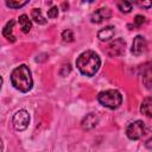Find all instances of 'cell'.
<instances>
[{
    "label": "cell",
    "mask_w": 152,
    "mask_h": 152,
    "mask_svg": "<svg viewBox=\"0 0 152 152\" xmlns=\"http://www.w3.org/2000/svg\"><path fill=\"white\" fill-rule=\"evenodd\" d=\"M101 59L99 55L91 50H87L82 52L76 59V66L81 71V74L86 76H94L100 69Z\"/></svg>",
    "instance_id": "6da1fadb"
},
{
    "label": "cell",
    "mask_w": 152,
    "mask_h": 152,
    "mask_svg": "<svg viewBox=\"0 0 152 152\" xmlns=\"http://www.w3.org/2000/svg\"><path fill=\"white\" fill-rule=\"evenodd\" d=\"M11 82L12 86L21 93H27L28 90H31L33 81L28 66L25 64L17 66L11 74Z\"/></svg>",
    "instance_id": "7a4b0ae2"
},
{
    "label": "cell",
    "mask_w": 152,
    "mask_h": 152,
    "mask_svg": "<svg viewBox=\"0 0 152 152\" xmlns=\"http://www.w3.org/2000/svg\"><path fill=\"white\" fill-rule=\"evenodd\" d=\"M97 100L103 107H107L109 109H116L118 107H120L122 102V96L118 90L108 89V90L101 91L97 95Z\"/></svg>",
    "instance_id": "3957f363"
},
{
    "label": "cell",
    "mask_w": 152,
    "mask_h": 152,
    "mask_svg": "<svg viewBox=\"0 0 152 152\" xmlns=\"http://www.w3.org/2000/svg\"><path fill=\"white\" fill-rule=\"evenodd\" d=\"M145 132H146V127L141 120H137L134 122H131L126 128V135L131 140H138V139L142 138Z\"/></svg>",
    "instance_id": "277c9868"
},
{
    "label": "cell",
    "mask_w": 152,
    "mask_h": 152,
    "mask_svg": "<svg viewBox=\"0 0 152 152\" xmlns=\"http://www.w3.org/2000/svg\"><path fill=\"white\" fill-rule=\"evenodd\" d=\"M28 122H30V115L25 109H20L13 115L12 124H13V127L17 131L26 129L27 126H28Z\"/></svg>",
    "instance_id": "5b68a950"
},
{
    "label": "cell",
    "mask_w": 152,
    "mask_h": 152,
    "mask_svg": "<svg viewBox=\"0 0 152 152\" xmlns=\"http://www.w3.org/2000/svg\"><path fill=\"white\" fill-rule=\"evenodd\" d=\"M125 40L122 38H116L115 40H113L108 48H107V53L110 56V57H116V56H120L121 53H124L125 51Z\"/></svg>",
    "instance_id": "8992f818"
},
{
    "label": "cell",
    "mask_w": 152,
    "mask_h": 152,
    "mask_svg": "<svg viewBox=\"0 0 152 152\" xmlns=\"http://www.w3.org/2000/svg\"><path fill=\"white\" fill-rule=\"evenodd\" d=\"M147 49V42L146 39L142 37V36H137L134 39H133V43H132V53L135 55V56H139L141 53H144Z\"/></svg>",
    "instance_id": "52a82bcc"
},
{
    "label": "cell",
    "mask_w": 152,
    "mask_h": 152,
    "mask_svg": "<svg viewBox=\"0 0 152 152\" xmlns=\"http://www.w3.org/2000/svg\"><path fill=\"white\" fill-rule=\"evenodd\" d=\"M112 17V11L107 7H101L99 10H96L95 12H93V14L90 15V20L91 23H102L103 20H107Z\"/></svg>",
    "instance_id": "ba28073f"
},
{
    "label": "cell",
    "mask_w": 152,
    "mask_h": 152,
    "mask_svg": "<svg viewBox=\"0 0 152 152\" xmlns=\"http://www.w3.org/2000/svg\"><path fill=\"white\" fill-rule=\"evenodd\" d=\"M114 33H115L114 26H106L97 32V38L101 42H107L114 37Z\"/></svg>",
    "instance_id": "9c48e42d"
},
{
    "label": "cell",
    "mask_w": 152,
    "mask_h": 152,
    "mask_svg": "<svg viewBox=\"0 0 152 152\" xmlns=\"http://www.w3.org/2000/svg\"><path fill=\"white\" fill-rule=\"evenodd\" d=\"M99 118L96 114L94 113H89L88 115H86V118L82 120V127L84 129H91L97 125Z\"/></svg>",
    "instance_id": "30bf717a"
},
{
    "label": "cell",
    "mask_w": 152,
    "mask_h": 152,
    "mask_svg": "<svg viewBox=\"0 0 152 152\" xmlns=\"http://www.w3.org/2000/svg\"><path fill=\"white\" fill-rule=\"evenodd\" d=\"M140 112L148 118L152 116V97L151 96H147L144 99L141 107H140Z\"/></svg>",
    "instance_id": "8fae6325"
},
{
    "label": "cell",
    "mask_w": 152,
    "mask_h": 152,
    "mask_svg": "<svg viewBox=\"0 0 152 152\" xmlns=\"http://www.w3.org/2000/svg\"><path fill=\"white\" fill-rule=\"evenodd\" d=\"M13 26H14V20H10L5 27L2 28V34L6 39L11 40V42H14L15 40V37L13 36Z\"/></svg>",
    "instance_id": "7c38bea8"
},
{
    "label": "cell",
    "mask_w": 152,
    "mask_h": 152,
    "mask_svg": "<svg viewBox=\"0 0 152 152\" xmlns=\"http://www.w3.org/2000/svg\"><path fill=\"white\" fill-rule=\"evenodd\" d=\"M19 25H20V28L24 33H28L31 31V27H32V24H31V20L28 19V17L26 14H21L19 17Z\"/></svg>",
    "instance_id": "4fadbf2b"
},
{
    "label": "cell",
    "mask_w": 152,
    "mask_h": 152,
    "mask_svg": "<svg viewBox=\"0 0 152 152\" xmlns=\"http://www.w3.org/2000/svg\"><path fill=\"white\" fill-rule=\"evenodd\" d=\"M31 17H32V19L37 23V24H46V19L43 17V14H42V11L39 10V8H33L32 10V12H31Z\"/></svg>",
    "instance_id": "5bb4252c"
},
{
    "label": "cell",
    "mask_w": 152,
    "mask_h": 152,
    "mask_svg": "<svg viewBox=\"0 0 152 152\" xmlns=\"http://www.w3.org/2000/svg\"><path fill=\"white\" fill-rule=\"evenodd\" d=\"M150 64L147 63L145 66H146V69H145V72L142 71V82L145 83V86H146V88L147 89H150L151 88V69H150V66H148Z\"/></svg>",
    "instance_id": "9a60e30c"
},
{
    "label": "cell",
    "mask_w": 152,
    "mask_h": 152,
    "mask_svg": "<svg viewBox=\"0 0 152 152\" xmlns=\"http://www.w3.org/2000/svg\"><path fill=\"white\" fill-rule=\"evenodd\" d=\"M118 8L122 13H128L132 10V2H129V1H120V2H118Z\"/></svg>",
    "instance_id": "2e32d148"
},
{
    "label": "cell",
    "mask_w": 152,
    "mask_h": 152,
    "mask_svg": "<svg viewBox=\"0 0 152 152\" xmlns=\"http://www.w3.org/2000/svg\"><path fill=\"white\" fill-rule=\"evenodd\" d=\"M26 4L27 1H6V6L10 8H20Z\"/></svg>",
    "instance_id": "e0dca14e"
},
{
    "label": "cell",
    "mask_w": 152,
    "mask_h": 152,
    "mask_svg": "<svg viewBox=\"0 0 152 152\" xmlns=\"http://www.w3.org/2000/svg\"><path fill=\"white\" fill-rule=\"evenodd\" d=\"M62 38L64 42H72L74 40V34L71 30H64L62 32Z\"/></svg>",
    "instance_id": "ac0fdd59"
},
{
    "label": "cell",
    "mask_w": 152,
    "mask_h": 152,
    "mask_svg": "<svg viewBox=\"0 0 152 152\" xmlns=\"http://www.w3.org/2000/svg\"><path fill=\"white\" fill-rule=\"evenodd\" d=\"M57 15H58V8L56 6H53L50 10H48V17L49 18H56Z\"/></svg>",
    "instance_id": "d6986e66"
},
{
    "label": "cell",
    "mask_w": 152,
    "mask_h": 152,
    "mask_svg": "<svg viewBox=\"0 0 152 152\" xmlns=\"http://www.w3.org/2000/svg\"><path fill=\"white\" fill-rule=\"evenodd\" d=\"M144 23H145V17H142V15H135V18H134L135 26H141Z\"/></svg>",
    "instance_id": "ffe728a7"
},
{
    "label": "cell",
    "mask_w": 152,
    "mask_h": 152,
    "mask_svg": "<svg viewBox=\"0 0 152 152\" xmlns=\"http://www.w3.org/2000/svg\"><path fill=\"white\" fill-rule=\"evenodd\" d=\"M140 7H146V8H150L151 7V2L148 1V2H137Z\"/></svg>",
    "instance_id": "44dd1931"
},
{
    "label": "cell",
    "mask_w": 152,
    "mask_h": 152,
    "mask_svg": "<svg viewBox=\"0 0 152 152\" xmlns=\"http://www.w3.org/2000/svg\"><path fill=\"white\" fill-rule=\"evenodd\" d=\"M4 151V144H2V140L0 139V152H2Z\"/></svg>",
    "instance_id": "7402d4cb"
},
{
    "label": "cell",
    "mask_w": 152,
    "mask_h": 152,
    "mask_svg": "<svg viewBox=\"0 0 152 152\" xmlns=\"http://www.w3.org/2000/svg\"><path fill=\"white\" fill-rule=\"evenodd\" d=\"M1 86H2V78H1V76H0V89H1Z\"/></svg>",
    "instance_id": "603a6c76"
}]
</instances>
